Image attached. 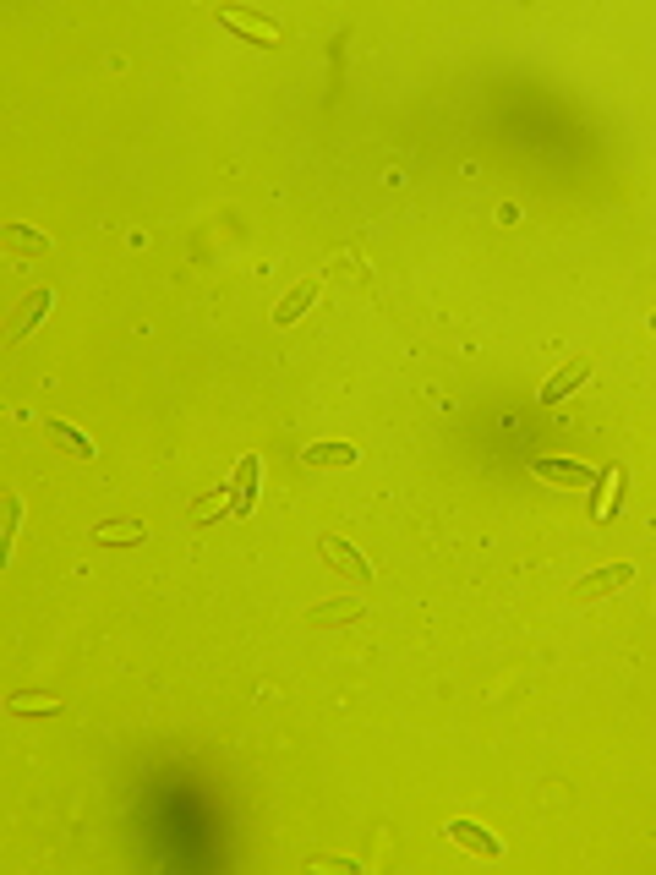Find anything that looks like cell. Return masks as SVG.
Returning a JSON list of instances; mask_svg holds the SVG:
<instances>
[{"label": "cell", "instance_id": "obj_1", "mask_svg": "<svg viewBox=\"0 0 656 875\" xmlns=\"http://www.w3.org/2000/svg\"><path fill=\"white\" fill-rule=\"evenodd\" d=\"M50 307H55V296H50V290H28V296H22V307L11 312V323H6V345H22V334H28L33 323H39L44 312H50Z\"/></svg>", "mask_w": 656, "mask_h": 875}, {"label": "cell", "instance_id": "obj_2", "mask_svg": "<svg viewBox=\"0 0 656 875\" xmlns=\"http://www.w3.org/2000/svg\"><path fill=\"white\" fill-rule=\"evenodd\" d=\"M585 378H591V356H574L564 372H553V378L542 383V394H536V400H542V405H558V400H569V394L580 389Z\"/></svg>", "mask_w": 656, "mask_h": 875}, {"label": "cell", "instance_id": "obj_3", "mask_svg": "<svg viewBox=\"0 0 656 875\" xmlns=\"http://www.w3.org/2000/svg\"><path fill=\"white\" fill-rule=\"evenodd\" d=\"M323 558L339 569V575H350V580H361V586H372V569H367V558L356 553L350 542H339V536H323Z\"/></svg>", "mask_w": 656, "mask_h": 875}, {"label": "cell", "instance_id": "obj_4", "mask_svg": "<svg viewBox=\"0 0 656 875\" xmlns=\"http://www.w3.org/2000/svg\"><path fill=\"white\" fill-rule=\"evenodd\" d=\"M531 471L542 476V482H553V487H596L602 482L596 471H585V465H574V460H536Z\"/></svg>", "mask_w": 656, "mask_h": 875}, {"label": "cell", "instance_id": "obj_5", "mask_svg": "<svg viewBox=\"0 0 656 875\" xmlns=\"http://www.w3.org/2000/svg\"><path fill=\"white\" fill-rule=\"evenodd\" d=\"M219 22H225V28H236L241 39H252V44H274V39H279L274 22H268V17H252V11H241V6H225V11H219Z\"/></svg>", "mask_w": 656, "mask_h": 875}, {"label": "cell", "instance_id": "obj_6", "mask_svg": "<svg viewBox=\"0 0 656 875\" xmlns=\"http://www.w3.org/2000/svg\"><path fill=\"white\" fill-rule=\"evenodd\" d=\"M449 837L460 848H471V854H482V859H503V843L487 832V826H476V821H449Z\"/></svg>", "mask_w": 656, "mask_h": 875}, {"label": "cell", "instance_id": "obj_7", "mask_svg": "<svg viewBox=\"0 0 656 875\" xmlns=\"http://www.w3.org/2000/svg\"><path fill=\"white\" fill-rule=\"evenodd\" d=\"M624 580H629V564H607V569H596V575H585L569 597L574 602H596V597H607V591H618Z\"/></svg>", "mask_w": 656, "mask_h": 875}, {"label": "cell", "instance_id": "obj_8", "mask_svg": "<svg viewBox=\"0 0 656 875\" xmlns=\"http://www.w3.org/2000/svg\"><path fill=\"white\" fill-rule=\"evenodd\" d=\"M0 247L17 252V258H44V252H50V236H39V230H28V225H6L0 230Z\"/></svg>", "mask_w": 656, "mask_h": 875}, {"label": "cell", "instance_id": "obj_9", "mask_svg": "<svg viewBox=\"0 0 656 875\" xmlns=\"http://www.w3.org/2000/svg\"><path fill=\"white\" fill-rule=\"evenodd\" d=\"M361 454L350 449V443H312V449H301V465H356Z\"/></svg>", "mask_w": 656, "mask_h": 875}, {"label": "cell", "instance_id": "obj_10", "mask_svg": "<svg viewBox=\"0 0 656 875\" xmlns=\"http://www.w3.org/2000/svg\"><path fill=\"white\" fill-rule=\"evenodd\" d=\"M312 296H318V279H307V285H296V290H290V296H285V301H279V307H274V323H296L301 312L312 307Z\"/></svg>", "mask_w": 656, "mask_h": 875}, {"label": "cell", "instance_id": "obj_11", "mask_svg": "<svg viewBox=\"0 0 656 875\" xmlns=\"http://www.w3.org/2000/svg\"><path fill=\"white\" fill-rule=\"evenodd\" d=\"M252 482H257V454H241V465H236V498H230V509H236V515L252 509Z\"/></svg>", "mask_w": 656, "mask_h": 875}, {"label": "cell", "instance_id": "obj_12", "mask_svg": "<svg viewBox=\"0 0 656 875\" xmlns=\"http://www.w3.org/2000/svg\"><path fill=\"white\" fill-rule=\"evenodd\" d=\"M44 433H50L55 443H61V449L82 454V460H93V454H99V449H93V438H82L77 427H66V422H44Z\"/></svg>", "mask_w": 656, "mask_h": 875}, {"label": "cell", "instance_id": "obj_13", "mask_svg": "<svg viewBox=\"0 0 656 875\" xmlns=\"http://www.w3.org/2000/svg\"><path fill=\"white\" fill-rule=\"evenodd\" d=\"M356 618H361L356 602H323V608L312 613V624H356Z\"/></svg>", "mask_w": 656, "mask_h": 875}, {"label": "cell", "instance_id": "obj_14", "mask_svg": "<svg viewBox=\"0 0 656 875\" xmlns=\"http://www.w3.org/2000/svg\"><path fill=\"white\" fill-rule=\"evenodd\" d=\"M99 542H143V525H126V520H110V525H99Z\"/></svg>", "mask_w": 656, "mask_h": 875}, {"label": "cell", "instance_id": "obj_15", "mask_svg": "<svg viewBox=\"0 0 656 875\" xmlns=\"http://www.w3.org/2000/svg\"><path fill=\"white\" fill-rule=\"evenodd\" d=\"M11 711H50V717H61V700H50V695H11Z\"/></svg>", "mask_w": 656, "mask_h": 875}]
</instances>
